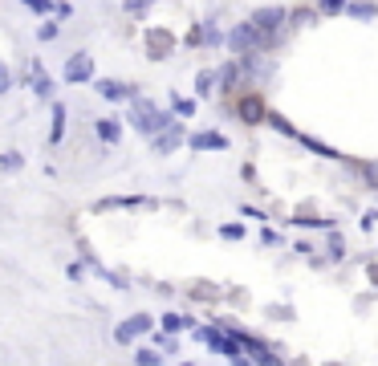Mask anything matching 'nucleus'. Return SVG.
Instances as JSON below:
<instances>
[{
	"label": "nucleus",
	"instance_id": "nucleus-1",
	"mask_svg": "<svg viewBox=\"0 0 378 366\" xmlns=\"http://www.w3.org/2000/svg\"><path fill=\"white\" fill-rule=\"evenodd\" d=\"M273 41H277V37L264 33V29H261V25H256L252 17H248L244 25H236V29L224 37V45H228L232 53H240V57H244V53H264V49H273Z\"/></svg>",
	"mask_w": 378,
	"mask_h": 366
},
{
	"label": "nucleus",
	"instance_id": "nucleus-2",
	"mask_svg": "<svg viewBox=\"0 0 378 366\" xmlns=\"http://www.w3.org/2000/svg\"><path fill=\"white\" fill-rule=\"evenodd\" d=\"M126 118H131V126H134L138 134H150V138H155L163 126H171V122H175V110H159L155 102L134 98L131 110H126Z\"/></svg>",
	"mask_w": 378,
	"mask_h": 366
},
{
	"label": "nucleus",
	"instance_id": "nucleus-3",
	"mask_svg": "<svg viewBox=\"0 0 378 366\" xmlns=\"http://www.w3.org/2000/svg\"><path fill=\"white\" fill-rule=\"evenodd\" d=\"M150 326H155V317L150 314H131L126 321H118L114 326V342H122V346H126V342H138V338H147L150 333Z\"/></svg>",
	"mask_w": 378,
	"mask_h": 366
},
{
	"label": "nucleus",
	"instance_id": "nucleus-4",
	"mask_svg": "<svg viewBox=\"0 0 378 366\" xmlns=\"http://www.w3.org/2000/svg\"><path fill=\"white\" fill-rule=\"evenodd\" d=\"M187 147V131H183L179 122H171V126H163V131L155 134V143H150V150L155 155H171V150Z\"/></svg>",
	"mask_w": 378,
	"mask_h": 366
},
{
	"label": "nucleus",
	"instance_id": "nucleus-5",
	"mask_svg": "<svg viewBox=\"0 0 378 366\" xmlns=\"http://www.w3.org/2000/svg\"><path fill=\"white\" fill-rule=\"evenodd\" d=\"M90 78H94V57H90V53H73V57H69L66 61V82L69 85H82V82H90Z\"/></svg>",
	"mask_w": 378,
	"mask_h": 366
},
{
	"label": "nucleus",
	"instance_id": "nucleus-6",
	"mask_svg": "<svg viewBox=\"0 0 378 366\" xmlns=\"http://www.w3.org/2000/svg\"><path fill=\"white\" fill-rule=\"evenodd\" d=\"M187 147L191 150H228V134H220V131H196V134H187Z\"/></svg>",
	"mask_w": 378,
	"mask_h": 366
},
{
	"label": "nucleus",
	"instance_id": "nucleus-7",
	"mask_svg": "<svg viewBox=\"0 0 378 366\" xmlns=\"http://www.w3.org/2000/svg\"><path fill=\"white\" fill-rule=\"evenodd\" d=\"M155 200H147V196H106V200H98V212H110V208H126V212H134V208H150Z\"/></svg>",
	"mask_w": 378,
	"mask_h": 366
},
{
	"label": "nucleus",
	"instance_id": "nucleus-8",
	"mask_svg": "<svg viewBox=\"0 0 378 366\" xmlns=\"http://www.w3.org/2000/svg\"><path fill=\"white\" fill-rule=\"evenodd\" d=\"M252 20L261 25L264 33H273V37H277V29H280V25H285L289 17H285V8H277V4H273V8H256V13H252Z\"/></svg>",
	"mask_w": 378,
	"mask_h": 366
},
{
	"label": "nucleus",
	"instance_id": "nucleus-9",
	"mask_svg": "<svg viewBox=\"0 0 378 366\" xmlns=\"http://www.w3.org/2000/svg\"><path fill=\"white\" fill-rule=\"evenodd\" d=\"M66 110L69 106H61V102L49 106V147H57V143L66 138Z\"/></svg>",
	"mask_w": 378,
	"mask_h": 366
},
{
	"label": "nucleus",
	"instance_id": "nucleus-10",
	"mask_svg": "<svg viewBox=\"0 0 378 366\" xmlns=\"http://www.w3.org/2000/svg\"><path fill=\"white\" fill-rule=\"evenodd\" d=\"M98 94H102L106 102H122V98H134V85L110 82V78H98Z\"/></svg>",
	"mask_w": 378,
	"mask_h": 366
},
{
	"label": "nucleus",
	"instance_id": "nucleus-11",
	"mask_svg": "<svg viewBox=\"0 0 378 366\" xmlns=\"http://www.w3.org/2000/svg\"><path fill=\"white\" fill-rule=\"evenodd\" d=\"M236 114L244 118V122H268V106H264V102L252 94V98L240 102V110H236Z\"/></svg>",
	"mask_w": 378,
	"mask_h": 366
},
{
	"label": "nucleus",
	"instance_id": "nucleus-12",
	"mask_svg": "<svg viewBox=\"0 0 378 366\" xmlns=\"http://www.w3.org/2000/svg\"><path fill=\"white\" fill-rule=\"evenodd\" d=\"M297 143H301L305 150H313V155H321V159H338V163H342V150L326 147V143H321V138H313V134H297Z\"/></svg>",
	"mask_w": 378,
	"mask_h": 366
},
{
	"label": "nucleus",
	"instance_id": "nucleus-13",
	"mask_svg": "<svg viewBox=\"0 0 378 366\" xmlns=\"http://www.w3.org/2000/svg\"><path fill=\"white\" fill-rule=\"evenodd\" d=\"M94 131H98V138H102V143H110V147L122 143V122H118V118H98V126H94Z\"/></svg>",
	"mask_w": 378,
	"mask_h": 366
},
{
	"label": "nucleus",
	"instance_id": "nucleus-14",
	"mask_svg": "<svg viewBox=\"0 0 378 366\" xmlns=\"http://www.w3.org/2000/svg\"><path fill=\"white\" fill-rule=\"evenodd\" d=\"M215 82H220V69H199L196 73V98H208L215 90Z\"/></svg>",
	"mask_w": 378,
	"mask_h": 366
},
{
	"label": "nucleus",
	"instance_id": "nucleus-15",
	"mask_svg": "<svg viewBox=\"0 0 378 366\" xmlns=\"http://www.w3.org/2000/svg\"><path fill=\"white\" fill-rule=\"evenodd\" d=\"M354 20H374L378 17V4L374 0H350V8H345Z\"/></svg>",
	"mask_w": 378,
	"mask_h": 366
},
{
	"label": "nucleus",
	"instance_id": "nucleus-16",
	"mask_svg": "<svg viewBox=\"0 0 378 366\" xmlns=\"http://www.w3.org/2000/svg\"><path fill=\"white\" fill-rule=\"evenodd\" d=\"M33 90H37V98H45V102H53V90H57V85H53V78H45L37 61H33Z\"/></svg>",
	"mask_w": 378,
	"mask_h": 366
},
{
	"label": "nucleus",
	"instance_id": "nucleus-17",
	"mask_svg": "<svg viewBox=\"0 0 378 366\" xmlns=\"http://www.w3.org/2000/svg\"><path fill=\"white\" fill-rule=\"evenodd\" d=\"M159 326H163V330H171V333L196 330V321H191V317H183V314H163V317H159Z\"/></svg>",
	"mask_w": 378,
	"mask_h": 366
},
{
	"label": "nucleus",
	"instance_id": "nucleus-18",
	"mask_svg": "<svg viewBox=\"0 0 378 366\" xmlns=\"http://www.w3.org/2000/svg\"><path fill=\"white\" fill-rule=\"evenodd\" d=\"M268 126H273V131H280L285 138H297V134H301V131L293 126V122H289V118H280L277 110H268Z\"/></svg>",
	"mask_w": 378,
	"mask_h": 366
},
{
	"label": "nucleus",
	"instance_id": "nucleus-19",
	"mask_svg": "<svg viewBox=\"0 0 378 366\" xmlns=\"http://www.w3.org/2000/svg\"><path fill=\"white\" fill-rule=\"evenodd\" d=\"M171 110H175V118H191V114H196V102H191V98H179V94H171Z\"/></svg>",
	"mask_w": 378,
	"mask_h": 366
},
{
	"label": "nucleus",
	"instance_id": "nucleus-20",
	"mask_svg": "<svg viewBox=\"0 0 378 366\" xmlns=\"http://www.w3.org/2000/svg\"><path fill=\"white\" fill-rule=\"evenodd\" d=\"M350 8V0H317V13H326V17H338Z\"/></svg>",
	"mask_w": 378,
	"mask_h": 366
},
{
	"label": "nucleus",
	"instance_id": "nucleus-21",
	"mask_svg": "<svg viewBox=\"0 0 378 366\" xmlns=\"http://www.w3.org/2000/svg\"><path fill=\"white\" fill-rule=\"evenodd\" d=\"M20 4H25L29 13H41V17H45V13H57V0H20Z\"/></svg>",
	"mask_w": 378,
	"mask_h": 366
},
{
	"label": "nucleus",
	"instance_id": "nucleus-22",
	"mask_svg": "<svg viewBox=\"0 0 378 366\" xmlns=\"http://www.w3.org/2000/svg\"><path fill=\"white\" fill-rule=\"evenodd\" d=\"M163 358H167V354H163V350H155V346H143L138 354H134V362H138V366H143V362H163Z\"/></svg>",
	"mask_w": 378,
	"mask_h": 366
},
{
	"label": "nucleus",
	"instance_id": "nucleus-23",
	"mask_svg": "<svg viewBox=\"0 0 378 366\" xmlns=\"http://www.w3.org/2000/svg\"><path fill=\"white\" fill-rule=\"evenodd\" d=\"M220 236H224V240H244L248 228L244 224H220Z\"/></svg>",
	"mask_w": 378,
	"mask_h": 366
},
{
	"label": "nucleus",
	"instance_id": "nucleus-24",
	"mask_svg": "<svg viewBox=\"0 0 378 366\" xmlns=\"http://www.w3.org/2000/svg\"><path fill=\"white\" fill-rule=\"evenodd\" d=\"M20 163H25V159H20L17 150H4V155H0V167H4V171H20Z\"/></svg>",
	"mask_w": 378,
	"mask_h": 366
},
{
	"label": "nucleus",
	"instance_id": "nucleus-25",
	"mask_svg": "<svg viewBox=\"0 0 378 366\" xmlns=\"http://www.w3.org/2000/svg\"><path fill=\"white\" fill-rule=\"evenodd\" d=\"M150 4H155V0H126V13H131V17H143Z\"/></svg>",
	"mask_w": 378,
	"mask_h": 366
},
{
	"label": "nucleus",
	"instance_id": "nucleus-26",
	"mask_svg": "<svg viewBox=\"0 0 378 366\" xmlns=\"http://www.w3.org/2000/svg\"><path fill=\"white\" fill-rule=\"evenodd\" d=\"M293 224H305V228H329V220H321V216H293Z\"/></svg>",
	"mask_w": 378,
	"mask_h": 366
},
{
	"label": "nucleus",
	"instance_id": "nucleus-27",
	"mask_svg": "<svg viewBox=\"0 0 378 366\" xmlns=\"http://www.w3.org/2000/svg\"><path fill=\"white\" fill-rule=\"evenodd\" d=\"M329 256H333V261H342V256H345V244H342V236H338V232L329 236Z\"/></svg>",
	"mask_w": 378,
	"mask_h": 366
},
{
	"label": "nucleus",
	"instance_id": "nucleus-28",
	"mask_svg": "<svg viewBox=\"0 0 378 366\" xmlns=\"http://www.w3.org/2000/svg\"><path fill=\"white\" fill-rule=\"evenodd\" d=\"M8 90H13V69L0 61V94H8Z\"/></svg>",
	"mask_w": 378,
	"mask_h": 366
},
{
	"label": "nucleus",
	"instance_id": "nucleus-29",
	"mask_svg": "<svg viewBox=\"0 0 378 366\" xmlns=\"http://www.w3.org/2000/svg\"><path fill=\"white\" fill-rule=\"evenodd\" d=\"M53 37H57V25H49V20H45V25L37 29V41H53Z\"/></svg>",
	"mask_w": 378,
	"mask_h": 366
},
{
	"label": "nucleus",
	"instance_id": "nucleus-30",
	"mask_svg": "<svg viewBox=\"0 0 378 366\" xmlns=\"http://www.w3.org/2000/svg\"><path fill=\"white\" fill-rule=\"evenodd\" d=\"M66 273H69V277H73V281H82V277H85V265H82V261H73V265H69Z\"/></svg>",
	"mask_w": 378,
	"mask_h": 366
},
{
	"label": "nucleus",
	"instance_id": "nucleus-31",
	"mask_svg": "<svg viewBox=\"0 0 378 366\" xmlns=\"http://www.w3.org/2000/svg\"><path fill=\"white\" fill-rule=\"evenodd\" d=\"M264 244H268V249H273V244H280V232H273V228H264V236H261Z\"/></svg>",
	"mask_w": 378,
	"mask_h": 366
},
{
	"label": "nucleus",
	"instance_id": "nucleus-32",
	"mask_svg": "<svg viewBox=\"0 0 378 366\" xmlns=\"http://www.w3.org/2000/svg\"><path fill=\"white\" fill-rule=\"evenodd\" d=\"M57 17L66 20V17H73V4H66V0H57Z\"/></svg>",
	"mask_w": 378,
	"mask_h": 366
}]
</instances>
